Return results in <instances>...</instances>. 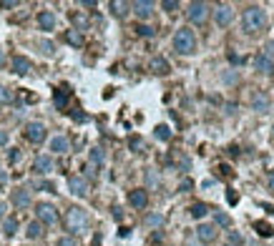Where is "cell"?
Listing matches in <instances>:
<instances>
[{"label": "cell", "instance_id": "6da1fadb", "mask_svg": "<svg viewBox=\"0 0 274 246\" xmlns=\"http://www.w3.org/2000/svg\"><path fill=\"white\" fill-rule=\"evenodd\" d=\"M242 26L247 33H259L264 26H267V13L259 8V5H249L244 13H242Z\"/></svg>", "mask_w": 274, "mask_h": 246}, {"label": "cell", "instance_id": "7a4b0ae2", "mask_svg": "<svg viewBox=\"0 0 274 246\" xmlns=\"http://www.w3.org/2000/svg\"><path fill=\"white\" fill-rule=\"evenodd\" d=\"M88 226H91L88 214L83 211V209H78V206H71L68 214H66V229H68L71 234H86Z\"/></svg>", "mask_w": 274, "mask_h": 246}, {"label": "cell", "instance_id": "3957f363", "mask_svg": "<svg viewBox=\"0 0 274 246\" xmlns=\"http://www.w3.org/2000/svg\"><path fill=\"white\" fill-rule=\"evenodd\" d=\"M196 48V35L192 28H179L176 35H174V51L181 53V55H189V53H194Z\"/></svg>", "mask_w": 274, "mask_h": 246}, {"label": "cell", "instance_id": "277c9868", "mask_svg": "<svg viewBox=\"0 0 274 246\" xmlns=\"http://www.w3.org/2000/svg\"><path fill=\"white\" fill-rule=\"evenodd\" d=\"M23 136H26L30 143H43L46 136H48V131H46V126L40 123V121H30V123L26 126V131H23Z\"/></svg>", "mask_w": 274, "mask_h": 246}, {"label": "cell", "instance_id": "5b68a950", "mask_svg": "<svg viewBox=\"0 0 274 246\" xmlns=\"http://www.w3.org/2000/svg\"><path fill=\"white\" fill-rule=\"evenodd\" d=\"M35 214H38V221L46 223V226H53L58 223V209L53 204H38L35 206Z\"/></svg>", "mask_w": 274, "mask_h": 246}, {"label": "cell", "instance_id": "8992f818", "mask_svg": "<svg viewBox=\"0 0 274 246\" xmlns=\"http://www.w3.org/2000/svg\"><path fill=\"white\" fill-rule=\"evenodd\" d=\"M68 191H71L73 196H78V198L88 196V181H86L83 176H71V178H68Z\"/></svg>", "mask_w": 274, "mask_h": 246}, {"label": "cell", "instance_id": "52a82bcc", "mask_svg": "<svg viewBox=\"0 0 274 246\" xmlns=\"http://www.w3.org/2000/svg\"><path fill=\"white\" fill-rule=\"evenodd\" d=\"M186 15H189L192 23H204L206 15H209V5L206 3H192V5H189V10H186Z\"/></svg>", "mask_w": 274, "mask_h": 246}, {"label": "cell", "instance_id": "ba28073f", "mask_svg": "<svg viewBox=\"0 0 274 246\" xmlns=\"http://www.w3.org/2000/svg\"><path fill=\"white\" fill-rule=\"evenodd\" d=\"M214 20H217V26H221V28L231 26V20H234V10H231V5H219L214 10Z\"/></svg>", "mask_w": 274, "mask_h": 246}, {"label": "cell", "instance_id": "9c48e42d", "mask_svg": "<svg viewBox=\"0 0 274 246\" xmlns=\"http://www.w3.org/2000/svg\"><path fill=\"white\" fill-rule=\"evenodd\" d=\"M129 204H131L134 209H146V204H149V193H146L143 189L129 191Z\"/></svg>", "mask_w": 274, "mask_h": 246}, {"label": "cell", "instance_id": "30bf717a", "mask_svg": "<svg viewBox=\"0 0 274 246\" xmlns=\"http://www.w3.org/2000/svg\"><path fill=\"white\" fill-rule=\"evenodd\" d=\"M251 108H254L257 113H267V110H269V96L264 91L251 93Z\"/></svg>", "mask_w": 274, "mask_h": 246}, {"label": "cell", "instance_id": "8fae6325", "mask_svg": "<svg viewBox=\"0 0 274 246\" xmlns=\"http://www.w3.org/2000/svg\"><path fill=\"white\" fill-rule=\"evenodd\" d=\"M131 8H134V13L141 20L151 18V13H154V3H151V0H136V3H131Z\"/></svg>", "mask_w": 274, "mask_h": 246}, {"label": "cell", "instance_id": "7c38bea8", "mask_svg": "<svg viewBox=\"0 0 274 246\" xmlns=\"http://www.w3.org/2000/svg\"><path fill=\"white\" fill-rule=\"evenodd\" d=\"M196 236H199L201 244H212V241H217V229L212 226V223H201V226L196 229Z\"/></svg>", "mask_w": 274, "mask_h": 246}, {"label": "cell", "instance_id": "4fadbf2b", "mask_svg": "<svg viewBox=\"0 0 274 246\" xmlns=\"http://www.w3.org/2000/svg\"><path fill=\"white\" fill-rule=\"evenodd\" d=\"M33 171L35 173H51L53 171V159L51 156H38V159L33 161Z\"/></svg>", "mask_w": 274, "mask_h": 246}, {"label": "cell", "instance_id": "5bb4252c", "mask_svg": "<svg viewBox=\"0 0 274 246\" xmlns=\"http://www.w3.org/2000/svg\"><path fill=\"white\" fill-rule=\"evenodd\" d=\"M149 68L156 73V76H166L168 71H171V65H168V60L166 58H161V55H156V58H151V63H149Z\"/></svg>", "mask_w": 274, "mask_h": 246}, {"label": "cell", "instance_id": "9a60e30c", "mask_svg": "<svg viewBox=\"0 0 274 246\" xmlns=\"http://www.w3.org/2000/svg\"><path fill=\"white\" fill-rule=\"evenodd\" d=\"M254 68H257L259 73L269 76V73H274V60H269V58L262 53V55H257V58H254Z\"/></svg>", "mask_w": 274, "mask_h": 246}, {"label": "cell", "instance_id": "2e32d148", "mask_svg": "<svg viewBox=\"0 0 274 246\" xmlns=\"http://www.w3.org/2000/svg\"><path fill=\"white\" fill-rule=\"evenodd\" d=\"M38 26L43 28V30H53L55 28V15L51 10H40L38 13Z\"/></svg>", "mask_w": 274, "mask_h": 246}, {"label": "cell", "instance_id": "e0dca14e", "mask_svg": "<svg viewBox=\"0 0 274 246\" xmlns=\"http://www.w3.org/2000/svg\"><path fill=\"white\" fill-rule=\"evenodd\" d=\"M30 68H33V65H30V60H28V58H23V55H15V58H13V71H15L18 76L30 73Z\"/></svg>", "mask_w": 274, "mask_h": 246}, {"label": "cell", "instance_id": "ac0fdd59", "mask_svg": "<svg viewBox=\"0 0 274 246\" xmlns=\"http://www.w3.org/2000/svg\"><path fill=\"white\" fill-rule=\"evenodd\" d=\"M13 204H15L18 209H26V206H30V191H26V189H18V191H13Z\"/></svg>", "mask_w": 274, "mask_h": 246}, {"label": "cell", "instance_id": "d6986e66", "mask_svg": "<svg viewBox=\"0 0 274 246\" xmlns=\"http://www.w3.org/2000/svg\"><path fill=\"white\" fill-rule=\"evenodd\" d=\"M51 151H55V153H66V151H71V141H68L66 136H55V138L51 141Z\"/></svg>", "mask_w": 274, "mask_h": 246}, {"label": "cell", "instance_id": "ffe728a7", "mask_svg": "<svg viewBox=\"0 0 274 246\" xmlns=\"http://www.w3.org/2000/svg\"><path fill=\"white\" fill-rule=\"evenodd\" d=\"M101 166H103V151H101V148H93V151H91V166H88L91 176H93L96 168H101Z\"/></svg>", "mask_w": 274, "mask_h": 246}, {"label": "cell", "instance_id": "44dd1931", "mask_svg": "<svg viewBox=\"0 0 274 246\" xmlns=\"http://www.w3.org/2000/svg\"><path fill=\"white\" fill-rule=\"evenodd\" d=\"M254 229H257V234L264 236V239H269V236L274 234V229H272L269 221H254Z\"/></svg>", "mask_w": 274, "mask_h": 246}, {"label": "cell", "instance_id": "7402d4cb", "mask_svg": "<svg viewBox=\"0 0 274 246\" xmlns=\"http://www.w3.org/2000/svg\"><path fill=\"white\" fill-rule=\"evenodd\" d=\"M66 43H71L73 48H81V46H83V35L73 28V30H68V33H66Z\"/></svg>", "mask_w": 274, "mask_h": 246}, {"label": "cell", "instance_id": "603a6c76", "mask_svg": "<svg viewBox=\"0 0 274 246\" xmlns=\"http://www.w3.org/2000/svg\"><path fill=\"white\" fill-rule=\"evenodd\" d=\"M154 136H156L159 141H171V128L161 123V126H156V128H154Z\"/></svg>", "mask_w": 274, "mask_h": 246}, {"label": "cell", "instance_id": "cb8c5ba5", "mask_svg": "<svg viewBox=\"0 0 274 246\" xmlns=\"http://www.w3.org/2000/svg\"><path fill=\"white\" fill-rule=\"evenodd\" d=\"M3 231H5V236H15L18 234V219H5L3 221Z\"/></svg>", "mask_w": 274, "mask_h": 246}, {"label": "cell", "instance_id": "d4e9b609", "mask_svg": "<svg viewBox=\"0 0 274 246\" xmlns=\"http://www.w3.org/2000/svg\"><path fill=\"white\" fill-rule=\"evenodd\" d=\"M26 234H28V239H38L40 234H43V223H40V221H33V223H28Z\"/></svg>", "mask_w": 274, "mask_h": 246}, {"label": "cell", "instance_id": "484cf974", "mask_svg": "<svg viewBox=\"0 0 274 246\" xmlns=\"http://www.w3.org/2000/svg\"><path fill=\"white\" fill-rule=\"evenodd\" d=\"M189 211H192V216H194V219H204V216L209 214V206H206V204H194Z\"/></svg>", "mask_w": 274, "mask_h": 246}, {"label": "cell", "instance_id": "4316f807", "mask_svg": "<svg viewBox=\"0 0 274 246\" xmlns=\"http://www.w3.org/2000/svg\"><path fill=\"white\" fill-rule=\"evenodd\" d=\"M161 223H164V216H161V214H149V216H146V226H154V229H159Z\"/></svg>", "mask_w": 274, "mask_h": 246}, {"label": "cell", "instance_id": "83f0119b", "mask_svg": "<svg viewBox=\"0 0 274 246\" xmlns=\"http://www.w3.org/2000/svg\"><path fill=\"white\" fill-rule=\"evenodd\" d=\"M63 91H66V88H60V91H55V106H58L60 110L66 108V103H68V96L63 93Z\"/></svg>", "mask_w": 274, "mask_h": 246}, {"label": "cell", "instance_id": "f1b7e54d", "mask_svg": "<svg viewBox=\"0 0 274 246\" xmlns=\"http://www.w3.org/2000/svg\"><path fill=\"white\" fill-rule=\"evenodd\" d=\"M244 241H242V236L237 234V231H229V236H226V246H242Z\"/></svg>", "mask_w": 274, "mask_h": 246}, {"label": "cell", "instance_id": "f546056e", "mask_svg": "<svg viewBox=\"0 0 274 246\" xmlns=\"http://www.w3.org/2000/svg\"><path fill=\"white\" fill-rule=\"evenodd\" d=\"M214 221L219 223V226H231V219H229L224 211H217V214H214Z\"/></svg>", "mask_w": 274, "mask_h": 246}, {"label": "cell", "instance_id": "4dcf8cb0", "mask_svg": "<svg viewBox=\"0 0 274 246\" xmlns=\"http://www.w3.org/2000/svg\"><path fill=\"white\" fill-rule=\"evenodd\" d=\"M136 33H138L141 38H151V35H154L156 30H154L151 26H136Z\"/></svg>", "mask_w": 274, "mask_h": 246}, {"label": "cell", "instance_id": "1f68e13d", "mask_svg": "<svg viewBox=\"0 0 274 246\" xmlns=\"http://www.w3.org/2000/svg\"><path fill=\"white\" fill-rule=\"evenodd\" d=\"M71 18H73V23H76V26H78V28H76V30H78V33H81V30H83V28H86V18H83V15H81V13H73V15H71Z\"/></svg>", "mask_w": 274, "mask_h": 246}, {"label": "cell", "instance_id": "d6a6232c", "mask_svg": "<svg viewBox=\"0 0 274 246\" xmlns=\"http://www.w3.org/2000/svg\"><path fill=\"white\" fill-rule=\"evenodd\" d=\"M13 101V93L8 91L5 85H0V103H10Z\"/></svg>", "mask_w": 274, "mask_h": 246}, {"label": "cell", "instance_id": "836d02e7", "mask_svg": "<svg viewBox=\"0 0 274 246\" xmlns=\"http://www.w3.org/2000/svg\"><path fill=\"white\" fill-rule=\"evenodd\" d=\"M161 5H164V10H168V13H174V10L179 8V3H176V0H164Z\"/></svg>", "mask_w": 274, "mask_h": 246}, {"label": "cell", "instance_id": "e575fe53", "mask_svg": "<svg viewBox=\"0 0 274 246\" xmlns=\"http://www.w3.org/2000/svg\"><path fill=\"white\" fill-rule=\"evenodd\" d=\"M58 246H78V244L73 236H63V239H58Z\"/></svg>", "mask_w": 274, "mask_h": 246}, {"label": "cell", "instance_id": "d590c367", "mask_svg": "<svg viewBox=\"0 0 274 246\" xmlns=\"http://www.w3.org/2000/svg\"><path fill=\"white\" fill-rule=\"evenodd\" d=\"M40 48H43V53H46V55H53V51H55V48H53V43H48V40L40 43Z\"/></svg>", "mask_w": 274, "mask_h": 246}, {"label": "cell", "instance_id": "8d00e7d4", "mask_svg": "<svg viewBox=\"0 0 274 246\" xmlns=\"http://www.w3.org/2000/svg\"><path fill=\"white\" fill-rule=\"evenodd\" d=\"M111 8H113L116 15H123L126 13V3H111Z\"/></svg>", "mask_w": 274, "mask_h": 246}, {"label": "cell", "instance_id": "74e56055", "mask_svg": "<svg viewBox=\"0 0 274 246\" xmlns=\"http://www.w3.org/2000/svg\"><path fill=\"white\" fill-rule=\"evenodd\" d=\"M264 55H267L269 60H274V40H269V43H267V53H264Z\"/></svg>", "mask_w": 274, "mask_h": 246}, {"label": "cell", "instance_id": "f35d334b", "mask_svg": "<svg viewBox=\"0 0 274 246\" xmlns=\"http://www.w3.org/2000/svg\"><path fill=\"white\" fill-rule=\"evenodd\" d=\"M226 201H229V204H231V206H234V204H237V201H239V196H237L234 191H229V193H226Z\"/></svg>", "mask_w": 274, "mask_h": 246}, {"label": "cell", "instance_id": "ab89813d", "mask_svg": "<svg viewBox=\"0 0 274 246\" xmlns=\"http://www.w3.org/2000/svg\"><path fill=\"white\" fill-rule=\"evenodd\" d=\"M15 0H0V8H15Z\"/></svg>", "mask_w": 274, "mask_h": 246}, {"label": "cell", "instance_id": "60d3db41", "mask_svg": "<svg viewBox=\"0 0 274 246\" xmlns=\"http://www.w3.org/2000/svg\"><path fill=\"white\" fill-rule=\"evenodd\" d=\"M194 184L192 181H189V178H186V181H181V186H179V191H189V189H192Z\"/></svg>", "mask_w": 274, "mask_h": 246}, {"label": "cell", "instance_id": "b9f144b4", "mask_svg": "<svg viewBox=\"0 0 274 246\" xmlns=\"http://www.w3.org/2000/svg\"><path fill=\"white\" fill-rule=\"evenodd\" d=\"M5 143H8V133L0 128V146H5Z\"/></svg>", "mask_w": 274, "mask_h": 246}, {"label": "cell", "instance_id": "7bdbcfd3", "mask_svg": "<svg viewBox=\"0 0 274 246\" xmlns=\"http://www.w3.org/2000/svg\"><path fill=\"white\" fill-rule=\"evenodd\" d=\"M8 159H10V164H15V161H18V159H20V153H18V151H13V153H10V156H8Z\"/></svg>", "mask_w": 274, "mask_h": 246}, {"label": "cell", "instance_id": "ee69618b", "mask_svg": "<svg viewBox=\"0 0 274 246\" xmlns=\"http://www.w3.org/2000/svg\"><path fill=\"white\" fill-rule=\"evenodd\" d=\"M131 148H141V138H131Z\"/></svg>", "mask_w": 274, "mask_h": 246}, {"label": "cell", "instance_id": "f6af8a7d", "mask_svg": "<svg viewBox=\"0 0 274 246\" xmlns=\"http://www.w3.org/2000/svg\"><path fill=\"white\" fill-rule=\"evenodd\" d=\"M5 181H8V176H5V173H0V186H5Z\"/></svg>", "mask_w": 274, "mask_h": 246}, {"label": "cell", "instance_id": "bcb514c9", "mask_svg": "<svg viewBox=\"0 0 274 246\" xmlns=\"http://www.w3.org/2000/svg\"><path fill=\"white\" fill-rule=\"evenodd\" d=\"M3 216H5V204L0 201V219H3Z\"/></svg>", "mask_w": 274, "mask_h": 246}, {"label": "cell", "instance_id": "7dc6e473", "mask_svg": "<svg viewBox=\"0 0 274 246\" xmlns=\"http://www.w3.org/2000/svg\"><path fill=\"white\" fill-rule=\"evenodd\" d=\"M3 65H5V53L0 51V68H3Z\"/></svg>", "mask_w": 274, "mask_h": 246}, {"label": "cell", "instance_id": "c3c4849f", "mask_svg": "<svg viewBox=\"0 0 274 246\" xmlns=\"http://www.w3.org/2000/svg\"><path fill=\"white\" fill-rule=\"evenodd\" d=\"M269 186H272V189H274V171H272V173H269Z\"/></svg>", "mask_w": 274, "mask_h": 246}, {"label": "cell", "instance_id": "681fc988", "mask_svg": "<svg viewBox=\"0 0 274 246\" xmlns=\"http://www.w3.org/2000/svg\"><path fill=\"white\" fill-rule=\"evenodd\" d=\"M272 136H274V128H272Z\"/></svg>", "mask_w": 274, "mask_h": 246}]
</instances>
